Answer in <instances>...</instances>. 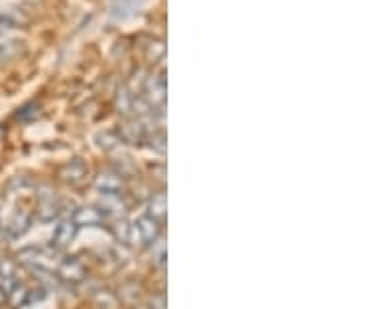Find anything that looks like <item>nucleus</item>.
I'll return each mask as SVG.
<instances>
[{"label": "nucleus", "mask_w": 373, "mask_h": 309, "mask_svg": "<svg viewBox=\"0 0 373 309\" xmlns=\"http://www.w3.org/2000/svg\"><path fill=\"white\" fill-rule=\"evenodd\" d=\"M133 227V232H131V245H135V241H139V245H151V243H155L158 239H160V225L153 220V218H149L148 214L146 216H139L137 220H135V225H131Z\"/></svg>", "instance_id": "1"}, {"label": "nucleus", "mask_w": 373, "mask_h": 309, "mask_svg": "<svg viewBox=\"0 0 373 309\" xmlns=\"http://www.w3.org/2000/svg\"><path fill=\"white\" fill-rule=\"evenodd\" d=\"M119 140L123 144H129V146H142L146 140H148V129H146V123L135 119V121H125L121 127H119Z\"/></svg>", "instance_id": "2"}, {"label": "nucleus", "mask_w": 373, "mask_h": 309, "mask_svg": "<svg viewBox=\"0 0 373 309\" xmlns=\"http://www.w3.org/2000/svg\"><path fill=\"white\" fill-rule=\"evenodd\" d=\"M61 214V204L54 197V193L44 187V193H40L38 197V208H36V216L40 223H52L54 218H59Z\"/></svg>", "instance_id": "3"}, {"label": "nucleus", "mask_w": 373, "mask_h": 309, "mask_svg": "<svg viewBox=\"0 0 373 309\" xmlns=\"http://www.w3.org/2000/svg\"><path fill=\"white\" fill-rule=\"evenodd\" d=\"M146 102L151 106V110H164V104H166V77H164V73L148 79Z\"/></svg>", "instance_id": "4"}, {"label": "nucleus", "mask_w": 373, "mask_h": 309, "mask_svg": "<svg viewBox=\"0 0 373 309\" xmlns=\"http://www.w3.org/2000/svg\"><path fill=\"white\" fill-rule=\"evenodd\" d=\"M85 276H87L85 266H83L79 259H75V257L65 259V262L59 266V274H56V278L63 280V282H67V285H79V282L85 280Z\"/></svg>", "instance_id": "5"}, {"label": "nucleus", "mask_w": 373, "mask_h": 309, "mask_svg": "<svg viewBox=\"0 0 373 309\" xmlns=\"http://www.w3.org/2000/svg\"><path fill=\"white\" fill-rule=\"evenodd\" d=\"M87 172H89L87 164H85L83 160L75 158V160L67 162V164L61 168L59 176H61L65 183H69V185H79V183H83V181L87 179Z\"/></svg>", "instance_id": "6"}, {"label": "nucleus", "mask_w": 373, "mask_h": 309, "mask_svg": "<svg viewBox=\"0 0 373 309\" xmlns=\"http://www.w3.org/2000/svg\"><path fill=\"white\" fill-rule=\"evenodd\" d=\"M96 189L104 195H123L125 183L116 172H104L96 179Z\"/></svg>", "instance_id": "7"}, {"label": "nucleus", "mask_w": 373, "mask_h": 309, "mask_svg": "<svg viewBox=\"0 0 373 309\" xmlns=\"http://www.w3.org/2000/svg\"><path fill=\"white\" fill-rule=\"evenodd\" d=\"M71 220L77 225V229L100 227V225L104 223V214H102L96 206H83V208H79V210L75 212Z\"/></svg>", "instance_id": "8"}, {"label": "nucleus", "mask_w": 373, "mask_h": 309, "mask_svg": "<svg viewBox=\"0 0 373 309\" xmlns=\"http://www.w3.org/2000/svg\"><path fill=\"white\" fill-rule=\"evenodd\" d=\"M77 225H75L73 220L69 218V220H63L56 229H54V234H52V245L56 247V249H65V247H69L71 243H73V239L77 236Z\"/></svg>", "instance_id": "9"}, {"label": "nucleus", "mask_w": 373, "mask_h": 309, "mask_svg": "<svg viewBox=\"0 0 373 309\" xmlns=\"http://www.w3.org/2000/svg\"><path fill=\"white\" fill-rule=\"evenodd\" d=\"M29 227H31V214L25 212V210H21V212H17L8 220V225L4 227V231H6L8 239H19V236H23L25 232L29 231Z\"/></svg>", "instance_id": "10"}, {"label": "nucleus", "mask_w": 373, "mask_h": 309, "mask_svg": "<svg viewBox=\"0 0 373 309\" xmlns=\"http://www.w3.org/2000/svg\"><path fill=\"white\" fill-rule=\"evenodd\" d=\"M98 210L104 214V218H121L125 216V202L121 199V195H102Z\"/></svg>", "instance_id": "11"}, {"label": "nucleus", "mask_w": 373, "mask_h": 309, "mask_svg": "<svg viewBox=\"0 0 373 309\" xmlns=\"http://www.w3.org/2000/svg\"><path fill=\"white\" fill-rule=\"evenodd\" d=\"M166 214H168V202H166V193L164 191H158L151 195L148 204V216L153 218L158 225H162L166 220Z\"/></svg>", "instance_id": "12"}, {"label": "nucleus", "mask_w": 373, "mask_h": 309, "mask_svg": "<svg viewBox=\"0 0 373 309\" xmlns=\"http://www.w3.org/2000/svg\"><path fill=\"white\" fill-rule=\"evenodd\" d=\"M23 23H27V15L21 8H6L0 10V29L8 31V29H17Z\"/></svg>", "instance_id": "13"}, {"label": "nucleus", "mask_w": 373, "mask_h": 309, "mask_svg": "<svg viewBox=\"0 0 373 309\" xmlns=\"http://www.w3.org/2000/svg\"><path fill=\"white\" fill-rule=\"evenodd\" d=\"M110 232L114 234V239L123 245H131V232H133V227L127 223L125 216L121 218H112L110 220Z\"/></svg>", "instance_id": "14"}, {"label": "nucleus", "mask_w": 373, "mask_h": 309, "mask_svg": "<svg viewBox=\"0 0 373 309\" xmlns=\"http://www.w3.org/2000/svg\"><path fill=\"white\" fill-rule=\"evenodd\" d=\"M0 280L6 291L17 287V264L13 259H6V257L0 259Z\"/></svg>", "instance_id": "15"}, {"label": "nucleus", "mask_w": 373, "mask_h": 309, "mask_svg": "<svg viewBox=\"0 0 373 309\" xmlns=\"http://www.w3.org/2000/svg\"><path fill=\"white\" fill-rule=\"evenodd\" d=\"M116 108L121 114H131L133 112V91L127 85H121L116 91Z\"/></svg>", "instance_id": "16"}, {"label": "nucleus", "mask_w": 373, "mask_h": 309, "mask_svg": "<svg viewBox=\"0 0 373 309\" xmlns=\"http://www.w3.org/2000/svg\"><path fill=\"white\" fill-rule=\"evenodd\" d=\"M139 297H142V289H139L135 282H127V285H123V287L119 289V295H116V299H121L123 303H129V306L137 303Z\"/></svg>", "instance_id": "17"}, {"label": "nucleus", "mask_w": 373, "mask_h": 309, "mask_svg": "<svg viewBox=\"0 0 373 309\" xmlns=\"http://www.w3.org/2000/svg\"><path fill=\"white\" fill-rule=\"evenodd\" d=\"M21 52H23V42H19V40L0 42V63H6V61L19 56Z\"/></svg>", "instance_id": "18"}, {"label": "nucleus", "mask_w": 373, "mask_h": 309, "mask_svg": "<svg viewBox=\"0 0 373 309\" xmlns=\"http://www.w3.org/2000/svg\"><path fill=\"white\" fill-rule=\"evenodd\" d=\"M93 303L100 309H114L119 306V299H116V295L110 293V291H98V293L93 295Z\"/></svg>", "instance_id": "19"}, {"label": "nucleus", "mask_w": 373, "mask_h": 309, "mask_svg": "<svg viewBox=\"0 0 373 309\" xmlns=\"http://www.w3.org/2000/svg\"><path fill=\"white\" fill-rule=\"evenodd\" d=\"M119 144H121V140H119V135H114V133H100L98 135V146L102 148V150H106V152H112V150H116L119 148Z\"/></svg>", "instance_id": "20"}, {"label": "nucleus", "mask_w": 373, "mask_h": 309, "mask_svg": "<svg viewBox=\"0 0 373 309\" xmlns=\"http://www.w3.org/2000/svg\"><path fill=\"white\" fill-rule=\"evenodd\" d=\"M149 148L153 150V152H158V154H166V135H164V131H153L151 135H149Z\"/></svg>", "instance_id": "21"}, {"label": "nucleus", "mask_w": 373, "mask_h": 309, "mask_svg": "<svg viewBox=\"0 0 373 309\" xmlns=\"http://www.w3.org/2000/svg\"><path fill=\"white\" fill-rule=\"evenodd\" d=\"M164 54H166V46H164V42H151L148 46V59L151 63L162 61Z\"/></svg>", "instance_id": "22"}, {"label": "nucleus", "mask_w": 373, "mask_h": 309, "mask_svg": "<svg viewBox=\"0 0 373 309\" xmlns=\"http://www.w3.org/2000/svg\"><path fill=\"white\" fill-rule=\"evenodd\" d=\"M33 116H38V104H27L17 114V119H21V121H31Z\"/></svg>", "instance_id": "23"}, {"label": "nucleus", "mask_w": 373, "mask_h": 309, "mask_svg": "<svg viewBox=\"0 0 373 309\" xmlns=\"http://www.w3.org/2000/svg\"><path fill=\"white\" fill-rule=\"evenodd\" d=\"M148 309H168L166 297H164V295H153V297L149 299V308Z\"/></svg>", "instance_id": "24"}, {"label": "nucleus", "mask_w": 373, "mask_h": 309, "mask_svg": "<svg viewBox=\"0 0 373 309\" xmlns=\"http://www.w3.org/2000/svg\"><path fill=\"white\" fill-rule=\"evenodd\" d=\"M6 293H8V291H6V289H4V287L0 285V303H4V301H6V297H8Z\"/></svg>", "instance_id": "25"}, {"label": "nucleus", "mask_w": 373, "mask_h": 309, "mask_svg": "<svg viewBox=\"0 0 373 309\" xmlns=\"http://www.w3.org/2000/svg\"><path fill=\"white\" fill-rule=\"evenodd\" d=\"M0 232H2V218H0Z\"/></svg>", "instance_id": "26"}]
</instances>
